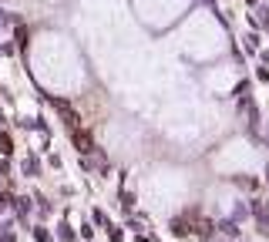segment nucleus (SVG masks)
Here are the masks:
<instances>
[{
  "label": "nucleus",
  "mask_w": 269,
  "mask_h": 242,
  "mask_svg": "<svg viewBox=\"0 0 269 242\" xmlns=\"http://www.w3.org/2000/svg\"><path fill=\"white\" fill-rule=\"evenodd\" d=\"M31 209H34V205H31V198H17V212H21V215H27Z\"/></svg>",
  "instance_id": "obj_12"
},
{
  "label": "nucleus",
  "mask_w": 269,
  "mask_h": 242,
  "mask_svg": "<svg viewBox=\"0 0 269 242\" xmlns=\"http://www.w3.org/2000/svg\"><path fill=\"white\" fill-rule=\"evenodd\" d=\"M7 172H11V165H7V162H0V175H7Z\"/></svg>",
  "instance_id": "obj_17"
},
{
  "label": "nucleus",
  "mask_w": 269,
  "mask_h": 242,
  "mask_svg": "<svg viewBox=\"0 0 269 242\" xmlns=\"http://www.w3.org/2000/svg\"><path fill=\"white\" fill-rule=\"evenodd\" d=\"M57 235H61V242H74V229H71V225H57Z\"/></svg>",
  "instance_id": "obj_9"
},
{
  "label": "nucleus",
  "mask_w": 269,
  "mask_h": 242,
  "mask_svg": "<svg viewBox=\"0 0 269 242\" xmlns=\"http://www.w3.org/2000/svg\"><path fill=\"white\" fill-rule=\"evenodd\" d=\"M256 81H262V84H269V67L262 64V67H256Z\"/></svg>",
  "instance_id": "obj_13"
},
{
  "label": "nucleus",
  "mask_w": 269,
  "mask_h": 242,
  "mask_svg": "<svg viewBox=\"0 0 269 242\" xmlns=\"http://www.w3.org/2000/svg\"><path fill=\"white\" fill-rule=\"evenodd\" d=\"M266 182H269V165H266Z\"/></svg>",
  "instance_id": "obj_19"
},
{
  "label": "nucleus",
  "mask_w": 269,
  "mask_h": 242,
  "mask_svg": "<svg viewBox=\"0 0 269 242\" xmlns=\"http://www.w3.org/2000/svg\"><path fill=\"white\" fill-rule=\"evenodd\" d=\"M246 4H249V7H256V4H259V0H246Z\"/></svg>",
  "instance_id": "obj_18"
},
{
  "label": "nucleus",
  "mask_w": 269,
  "mask_h": 242,
  "mask_svg": "<svg viewBox=\"0 0 269 242\" xmlns=\"http://www.w3.org/2000/svg\"><path fill=\"white\" fill-rule=\"evenodd\" d=\"M215 232H219V225H215L212 219H199V222H192V235L202 242H212L215 239Z\"/></svg>",
  "instance_id": "obj_2"
},
{
  "label": "nucleus",
  "mask_w": 269,
  "mask_h": 242,
  "mask_svg": "<svg viewBox=\"0 0 269 242\" xmlns=\"http://www.w3.org/2000/svg\"><path fill=\"white\" fill-rule=\"evenodd\" d=\"M131 205H134V195H131V192H121V209L131 212Z\"/></svg>",
  "instance_id": "obj_11"
},
{
  "label": "nucleus",
  "mask_w": 269,
  "mask_h": 242,
  "mask_svg": "<svg viewBox=\"0 0 269 242\" xmlns=\"http://www.w3.org/2000/svg\"><path fill=\"white\" fill-rule=\"evenodd\" d=\"M108 239H111V242H124V232H121V229H114V225H111V232H108Z\"/></svg>",
  "instance_id": "obj_14"
},
{
  "label": "nucleus",
  "mask_w": 269,
  "mask_h": 242,
  "mask_svg": "<svg viewBox=\"0 0 269 242\" xmlns=\"http://www.w3.org/2000/svg\"><path fill=\"white\" fill-rule=\"evenodd\" d=\"M11 152H14V142H11V135H7V132H0V155L7 158Z\"/></svg>",
  "instance_id": "obj_7"
},
{
  "label": "nucleus",
  "mask_w": 269,
  "mask_h": 242,
  "mask_svg": "<svg viewBox=\"0 0 269 242\" xmlns=\"http://www.w3.org/2000/svg\"><path fill=\"white\" fill-rule=\"evenodd\" d=\"M168 229H172V235H175V239H185V235H192V222H189V215H179V219H172V222H168Z\"/></svg>",
  "instance_id": "obj_3"
},
{
  "label": "nucleus",
  "mask_w": 269,
  "mask_h": 242,
  "mask_svg": "<svg viewBox=\"0 0 269 242\" xmlns=\"http://www.w3.org/2000/svg\"><path fill=\"white\" fill-rule=\"evenodd\" d=\"M14 202H17V198H14L11 192H0V212H7V209L14 205Z\"/></svg>",
  "instance_id": "obj_8"
},
{
  "label": "nucleus",
  "mask_w": 269,
  "mask_h": 242,
  "mask_svg": "<svg viewBox=\"0 0 269 242\" xmlns=\"http://www.w3.org/2000/svg\"><path fill=\"white\" fill-rule=\"evenodd\" d=\"M81 235L84 239H94V225H81Z\"/></svg>",
  "instance_id": "obj_16"
},
{
  "label": "nucleus",
  "mask_w": 269,
  "mask_h": 242,
  "mask_svg": "<svg viewBox=\"0 0 269 242\" xmlns=\"http://www.w3.org/2000/svg\"><path fill=\"white\" fill-rule=\"evenodd\" d=\"M71 142H74L78 155H91L94 152V138H91V132H84V128H71Z\"/></svg>",
  "instance_id": "obj_1"
},
{
  "label": "nucleus",
  "mask_w": 269,
  "mask_h": 242,
  "mask_svg": "<svg viewBox=\"0 0 269 242\" xmlns=\"http://www.w3.org/2000/svg\"><path fill=\"white\" fill-rule=\"evenodd\" d=\"M21 168H24V175H41V162H37V155H27L21 162Z\"/></svg>",
  "instance_id": "obj_6"
},
{
  "label": "nucleus",
  "mask_w": 269,
  "mask_h": 242,
  "mask_svg": "<svg viewBox=\"0 0 269 242\" xmlns=\"http://www.w3.org/2000/svg\"><path fill=\"white\" fill-rule=\"evenodd\" d=\"M242 41H246V54H259V51H262V31H256V27H252Z\"/></svg>",
  "instance_id": "obj_4"
},
{
  "label": "nucleus",
  "mask_w": 269,
  "mask_h": 242,
  "mask_svg": "<svg viewBox=\"0 0 269 242\" xmlns=\"http://www.w3.org/2000/svg\"><path fill=\"white\" fill-rule=\"evenodd\" d=\"M34 239H37V242H54L51 235H47V229H44V225H37V229H34Z\"/></svg>",
  "instance_id": "obj_10"
},
{
  "label": "nucleus",
  "mask_w": 269,
  "mask_h": 242,
  "mask_svg": "<svg viewBox=\"0 0 269 242\" xmlns=\"http://www.w3.org/2000/svg\"><path fill=\"white\" fill-rule=\"evenodd\" d=\"M94 222H98V225H108V215H104L101 209H94Z\"/></svg>",
  "instance_id": "obj_15"
},
{
  "label": "nucleus",
  "mask_w": 269,
  "mask_h": 242,
  "mask_svg": "<svg viewBox=\"0 0 269 242\" xmlns=\"http://www.w3.org/2000/svg\"><path fill=\"white\" fill-rule=\"evenodd\" d=\"M219 232H222L225 239H239V235H242V229H239V222L235 219H222L219 222Z\"/></svg>",
  "instance_id": "obj_5"
}]
</instances>
